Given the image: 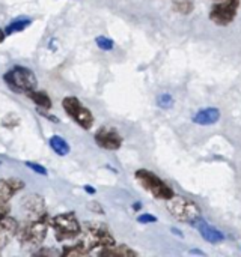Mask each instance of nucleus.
I'll return each mask as SVG.
<instances>
[{
  "mask_svg": "<svg viewBox=\"0 0 241 257\" xmlns=\"http://www.w3.org/2000/svg\"><path fill=\"white\" fill-rule=\"evenodd\" d=\"M50 217L48 214L27 218L23 226L18 227L17 238L23 247H39L45 236H47V229L50 227Z\"/></svg>",
  "mask_w": 241,
  "mask_h": 257,
  "instance_id": "nucleus-1",
  "label": "nucleus"
},
{
  "mask_svg": "<svg viewBox=\"0 0 241 257\" xmlns=\"http://www.w3.org/2000/svg\"><path fill=\"white\" fill-rule=\"evenodd\" d=\"M85 248L92 253L94 250L98 251V248L110 247L115 244V238L110 235L109 229L100 223H86L82 229V241Z\"/></svg>",
  "mask_w": 241,
  "mask_h": 257,
  "instance_id": "nucleus-2",
  "label": "nucleus"
},
{
  "mask_svg": "<svg viewBox=\"0 0 241 257\" xmlns=\"http://www.w3.org/2000/svg\"><path fill=\"white\" fill-rule=\"evenodd\" d=\"M166 208L169 214L181 223H193L201 217V208L198 203L184 196H174L166 200Z\"/></svg>",
  "mask_w": 241,
  "mask_h": 257,
  "instance_id": "nucleus-3",
  "label": "nucleus"
},
{
  "mask_svg": "<svg viewBox=\"0 0 241 257\" xmlns=\"http://www.w3.org/2000/svg\"><path fill=\"white\" fill-rule=\"evenodd\" d=\"M134 176H136V181L142 185V188L149 191L155 199L169 200L175 196L174 190L151 170L140 169L134 173Z\"/></svg>",
  "mask_w": 241,
  "mask_h": 257,
  "instance_id": "nucleus-4",
  "label": "nucleus"
},
{
  "mask_svg": "<svg viewBox=\"0 0 241 257\" xmlns=\"http://www.w3.org/2000/svg\"><path fill=\"white\" fill-rule=\"evenodd\" d=\"M5 83L17 93H29L32 90L36 89V77L35 74L29 69V68H24V66H14L12 69H9L6 74H5Z\"/></svg>",
  "mask_w": 241,
  "mask_h": 257,
  "instance_id": "nucleus-5",
  "label": "nucleus"
},
{
  "mask_svg": "<svg viewBox=\"0 0 241 257\" xmlns=\"http://www.w3.org/2000/svg\"><path fill=\"white\" fill-rule=\"evenodd\" d=\"M50 226L54 230L57 241H68L82 235V226L74 212H66L53 217L50 220Z\"/></svg>",
  "mask_w": 241,
  "mask_h": 257,
  "instance_id": "nucleus-6",
  "label": "nucleus"
},
{
  "mask_svg": "<svg viewBox=\"0 0 241 257\" xmlns=\"http://www.w3.org/2000/svg\"><path fill=\"white\" fill-rule=\"evenodd\" d=\"M62 107L66 114L83 130H89L94 125V116L88 107L82 104V101L75 96H66L62 101Z\"/></svg>",
  "mask_w": 241,
  "mask_h": 257,
  "instance_id": "nucleus-7",
  "label": "nucleus"
},
{
  "mask_svg": "<svg viewBox=\"0 0 241 257\" xmlns=\"http://www.w3.org/2000/svg\"><path fill=\"white\" fill-rule=\"evenodd\" d=\"M241 0H222L213 5L210 11V20L217 26H228L231 24L240 9Z\"/></svg>",
  "mask_w": 241,
  "mask_h": 257,
  "instance_id": "nucleus-8",
  "label": "nucleus"
},
{
  "mask_svg": "<svg viewBox=\"0 0 241 257\" xmlns=\"http://www.w3.org/2000/svg\"><path fill=\"white\" fill-rule=\"evenodd\" d=\"M95 143L106 151H118L122 146V137L113 126H101L95 133Z\"/></svg>",
  "mask_w": 241,
  "mask_h": 257,
  "instance_id": "nucleus-9",
  "label": "nucleus"
},
{
  "mask_svg": "<svg viewBox=\"0 0 241 257\" xmlns=\"http://www.w3.org/2000/svg\"><path fill=\"white\" fill-rule=\"evenodd\" d=\"M192 224H193L195 229L201 233L202 239L207 241L208 244H220V242L225 241L223 232L217 230L216 227H213L211 224H208V223H207L205 220H202L201 217H199L198 220H195Z\"/></svg>",
  "mask_w": 241,
  "mask_h": 257,
  "instance_id": "nucleus-10",
  "label": "nucleus"
},
{
  "mask_svg": "<svg viewBox=\"0 0 241 257\" xmlns=\"http://www.w3.org/2000/svg\"><path fill=\"white\" fill-rule=\"evenodd\" d=\"M21 209L27 218H33V217H39V215L47 214L45 212V202L38 194L26 196V199L21 200Z\"/></svg>",
  "mask_w": 241,
  "mask_h": 257,
  "instance_id": "nucleus-11",
  "label": "nucleus"
},
{
  "mask_svg": "<svg viewBox=\"0 0 241 257\" xmlns=\"http://www.w3.org/2000/svg\"><path fill=\"white\" fill-rule=\"evenodd\" d=\"M18 221L12 217L0 218V248H5L18 233Z\"/></svg>",
  "mask_w": 241,
  "mask_h": 257,
  "instance_id": "nucleus-12",
  "label": "nucleus"
},
{
  "mask_svg": "<svg viewBox=\"0 0 241 257\" xmlns=\"http://www.w3.org/2000/svg\"><path fill=\"white\" fill-rule=\"evenodd\" d=\"M220 119V110L216 107H207L199 110L195 116H193V122L196 125L201 126H208V125H214L216 122H219Z\"/></svg>",
  "mask_w": 241,
  "mask_h": 257,
  "instance_id": "nucleus-13",
  "label": "nucleus"
},
{
  "mask_svg": "<svg viewBox=\"0 0 241 257\" xmlns=\"http://www.w3.org/2000/svg\"><path fill=\"white\" fill-rule=\"evenodd\" d=\"M23 187L24 184L20 179H0V197L11 200V197L23 190Z\"/></svg>",
  "mask_w": 241,
  "mask_h": 257,
  "instance_id": "nucleus-14",
  "label": "nucleus"
},
{
  "mask_svg": "<svg viewBox=\"0 0 241 257\" xmlns=\"http://www.w3.org/2000/svg\"><path fill=\"white\" fill-rule=\"evenodd\" d=\"M98 256H118V257H125V256H137V253L130 248L128 245L122 244V245H118V244H113L110 247H104L101 250L97 251Z\"/></svg>",
  "mask_w": 241,
  "mask_h": 257,
  "instance_id": "nucleus-15",
  "label": "nucleus"
},
{
  "mask_svg": "<svg viewBox=\"0 0 241 257\" xmlns=\"http://www.w3.org/2000/svg\"><path fill=\"white\" fill-rule=\"evenodd\" d=\"M27 96H29L38 107H41V108H51V105H53L50 96H48L45 92H39V90L35 89V90L29 92Z\"/></svg>",
  "mask_w": 241,
  "mask_h": 257,
  "instance_id": "nucleus-16",
  "label": "nucleus"
},
{
  "mask_svg": "<svg viewBox=\"0 0 241 257\" xmlns=\"http://www.w3.org/2000/svg\"><path fill=\"white\" fill-rule=\"evenodd\" d=\"M48 143H50V148H51L57 155L65 157V155H68V154H69V145H68L62 137H59V136H53V137H50Z\"/></svg>",
  "mask_w": 241,
  "mask_h": 257,
  "instance_id": "nucleus-17",
  "label": "nucleus"
},
{
  "mask_svg": "<svg viewBox=\"0 0 241 257\" xmlns=\"http://www.w3.org/2000/svg\"><path fill=\"white\" fill-rule=\"evenodd\" d=\"M193 0H174V9L181 15H189L193 12Z\"/></svg>",
  "mask_w": 241,
  "mask_h": 257,
  "instance_id": "nucleus-18",
  "label": "nucleus"
},
{
  "mask_svg": "<svg viewBox=\"0 0 241 257\" xmlns=\"http://www.w3.org/2000/svg\"><path fill=\"white\" fill-rule=\"evenodd\" d=\"M30 23H32V21H30L29 18H18V20L12 21V23L6 27L5 32H6V35L15 33V32H21V30H24Z\"/></svg>",
  "mask_w": 241,
  "mask_h": 257,
  "instance_id": "nucleus-19",
  "label": "nucleus"
},
{
  "mask_svg": "<svg viewBox=\"0 0 241 257\" xmlns=\"http://www.w3.org/2000/svg\"><path fill=\"white\" fill-rule=\"evenodd\" d=\"M63 256H88L89 251L85 248V245L82 242L75 244V245H71V247H66L63 251H62Z\"/></svg>",
  "mask_w": 241,
  "mask_h": 257,
  "instance_id": "nucleus-20",
  "label": "nucleus"
},
{
  "mask_svg": "<svg viewBox=\"0 0 241 257\" xmlns=\"http://www.w3.org/2000/svg\"><path fill=\"white\" fill-rule=\"evenodd\" d=\"M157 105H158L160 108H163V110L172 108V107H174V98H172V95H169V93H162V95L157 98Z\"/></svg>",
  "mask_w": 241,
  "mask_h": 257,
  "instance_id": "nucleus-21",
  "label": "nucleus"
},
{
  "mask_svg": "<svg viewBox=\"0 0 241 257\" xmlns=\"http://www.w3.org/2000/svg\"><path fill=\"white\" fill-rule=\"evenodd\" d=\"M95 42H97L98 48H101L103 51H110L115 47V42L110 38H107V36H97Z\"/></svg>",
  "mask_w": 241,
  "mask_h": 257,
  "instance_id": "nucleus-22",
  "label": "nucleus"
},
{
  "mask_svg": "<svg viewBox=\"0 0 241 257\" xmlns=\"http://www.w3.org/2000/svg\"><path fill=\"white\" fill-rule=\"evenodd\" d=\"M137 221L140 224H154V223H157V217L152 214H142L137 217Z\"/></svg>",
  "mask_w": 241,
  "mask_h": 257,
  "instance_id": "nucleus-23",
  "label": "nucleus"
},
{
  "mask_svg": "<svg viewBox=\"0 0 241 257\" xmlns=\"http://www.w3.org/2000/svg\"><path fill=\"white\" fill-rule=\"evenodd\" d=\"M26 166L29 167V169H32L35 173H38V175H42V176H45L47 175V169L45 167H42V166H39V164H35V163H26Z\"/></svg>",
  "mask_w": 241,
  "mask_h": 257,
  "instance_id": "nucleus-24",
  "label": "nucleus"
},
{
  "mask_svg": "<svg viewBox=\"0 0 241 257\" xmlns=\"http://www.w3.org/2000/svg\"><path fill=\"white\" fill-rule=\"evenodd\" d=\"M9 212V200H5L3 197H0V218L6 217Z\"/></svg>",
  "mask_w": 241,
  "mask_h": 257,
  "instance_id": "nucleus-25",
  "label": "nucleus"
},
{
  "mask_svg": "<svg viewBox=\"0 0 241 257\" xmlns=\"http://www.w3.org/2000/svg\"><path fill=\"white\" fill-rule=\"evenodd\" d=\"M36 254L39 256V254H57V253L53 250H42V251H36Z\"/></svg>",
  "mask_w": 241,
  "mask_h": 257,
  "instance_id": "nucleus-26",
  "label": "nucleus"
},
{
  "mask_svg": "<svg viewBox=\"0 0 241 257\" xmlns=\"http://www.w3.org/2000/svg\"><path fill=\"white\" fill-rule=\"evenodd\" d=\"M85 191H88L89 194H95V190H94L92 187H89V185H86V187H85Z\"/></svg>",
  "mask_w": 241,
  "mask_h": 257,
  "instance_id": "nucleus-27",
  "label": "nucleus"
},
{
  "mask_svg": "<svg viewBox=\"0 0 241 257\" xmlns=\"http://www.w3.org/2000/svg\"><path fill=\"white\" fill-rule=\"evenodd\" d=\"M5 36H6V32H3V30L0 29V44L5 41Z\"/></svg>",
  "mask_w": 241,
  "mask_h": 257,
  "instance_id": "nucleus-28",
  "label": "nucleus"
},
{
  "mask_svg": "<svg viewBox=\"0 0 241 257\" xmlns=\"http://www.w3.org/2000/svg\"><path fill=\"white\" fill-rule=\"evenodd\" d=\"M140 206H142V205L137 202V203H134V205H133V209H134V211H139V209H140Z\"/></svg>",
  "mask_w": 241,
  "mask_h": 257,
  "instance_id": "nucleus-29",
  "label": "nucleus"
}]
</instances>
